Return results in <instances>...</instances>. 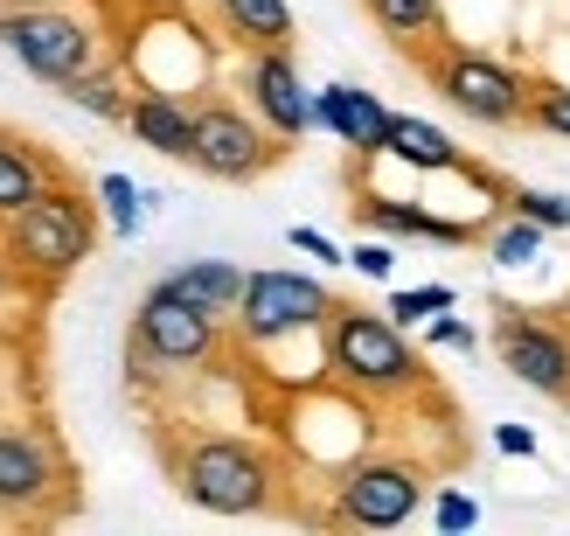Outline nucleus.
Masks as SVG:
<instances>
[{"instance_id": "24", "label": "nucleus", "mask_w": 570, "mask_h": 536, "mask_svg": "<svg viewBox=\"0 0 570 536\" xmlns=\"http://www.w3.org/2000/svg\"><path fill=\"white\" fill-rule=\"evenodd\" d=\"M460 300L452 286H411V293H390L383 300V314L396 321V328H417V321H432V314H445V306Z\"/></svg>"}, {"instance_id": "14", "label": "nucleus", "mask_w": 570, "mask_h": 536, "mask_svg": "<svg viewBox=\"0 0 570 536\" xmlns=\"http://www.w3.org/2000/svg\"><path fill=\"white\" fill-rule=\"evenodd\" d=\"M126 133L139 139V147H154L167 160H188L195 154V105L160 91V84H139L132 105H126Z\"/></svg>"}, {"instance_id": "8", "label": "nucleus", "mask_w": 570, "mask_h": 536, "mask_svg": "<svg viewBox=\"0 0 570 536\" xmlns=\"http://www.w3.org/2000/svg\"><path fill=\"white\" fill-rule=\"evenodd\" d=\"M334 314V293L321 286L313 272H250L244 279V300H237V334L250 349H278V342H293V334L306 328H327Z\"/></svg>"}, {"instance_id": "25", "label": "nucleus", "mask_w": 570, "mask_h": 536, "mask_svg": "<svg viewBox=\"0 0 570 536\" xmlns=\"http://www.w3.org/2000/svg\"><path fill=\"white\" fill-rule=\"evenodd\" d=\"M508 209L529 216V223H543V231H570V195H557V188H515Z\"/></svg>"}, {"instance_id": "22", "label": "nucleus", "mask_w": 570, "mask_h": 536, "mask_svg": "<svg viewBox=\"0 0 570 536\" xmlns=\"http://www.w3.org/2000/svg\"><path fill=\"white\" fill-rule=\"evenodd\" d=\"M160 203L154 188H139L132 175H98V209L119 237H139V223H147V209Z\"/></svg>"}, {"instance_id": "10", "label": "nucleus", "mask_w": 570, "mask_h": 536, "mask_svg": "<svg viewBox=\"0 0 570 536\" xmlns=\"http://www.w3.org/2000/svg\"><path fill=\"white\" fill-rule=\"evenodd\" d=\"M494 355L501 370L529 383L535 398H570V334L529 306H501L494 314Z\"/></svg>"}, {"instance_id": "11", "label": "nucleus", "mask_w": 570, "mask_h": 536, "mask_svg": "<svg viewBox=\"0 0 570 536\" xmlns=\"http://www.w3.org/2000/svg\"><path fill=\"white\" fill-rule=\"evenodd\" d=\"M244 105L258 111L285 147L321 126V119H313V91L299 84L293 49H244Z\"/></svg>"}, {"instance_id": "28", "label": "nucleus", "mask_w": 570, "mask_h": 536, "mask_svg": "<svg viewBox=\"0 0 570 536\" xmlns=\"http://www.w3.org/2000/svg\"><path fill=\"white\" fill-rule=\"evenodd\" d=\"M285 244H293V251H306L313 265H348V251H341L327 231H313V223H293V231H285Z\"/></svg>"}, {"instance_id": "21", "label": "nucleus", "mask_w": 570, "mask_h": 536, "mask_svg": "<svg viewBox=\"0 0 570 536\" xmlns=\"http://www.w3.org/2000/svg\"><path fill=\"white\" fill-rule=\"evenodd\" d=\"M56 91H63L77 111H91V119H111V126H126V105H132V91H126V77L111 70L105 56H98L91 70H77L70 84H56Z\"/></svg>"}, {"instance_id": "29", "label": "nucleus", "mask_w": 570, "mask_h": 536, "mask_svg": "<svg viewBox=\"0 0 570 536\" xmlns=\"http://www.w3.org/2000/svg\"><path fill=\"white\" fill-rule=\"evenodd\" d=\"M348 265H355L362 279H390V272H396V251H390V237H362V244L348 251Z\"/></svg>"}, {"instance_id": "6", "label": "nucleus", "mask_w": 570, "mask_h": 536, "mask_svg": "<svg viewBox=\"0 0 570 536\" xmlns=\"http://www.w3.org/2000/svg\"><path fill=\"white\" fill-rule=\"evenodd\" d=\"M132 362H160V370H203L223 349V314L195 306L188 293H175L167 279H154L147 300L132 306Z\"/></svg>"}, {"instance_id": "1", "label": "nucleus", "mask_w": 570, "mask_h": 536, "mask_svg": "<svg viewBox=\"0 0 570 536\" xmlns=\"http://www.w3.org/2000/svg\"><path fill=\"white\" fill-rule=\"evenodd\" d=\"M321 362L341 390H355L368 405H390V398H411L424 390V355L404 342V328L390 314H368V306L334 300V314L321 328Z\"/></svg>"}, {"instance_id": "13", "label": "nucleus", "mask_w": 570, "mask_h": 536, "mask_svg": "<svg viewBox=\"0 0 570 536\" xmlns=\"http://www.w3.org/2000/svg\"><path fill=\"white\" fill-rule=\"evenodd\" d=\"M313 119H321V133H334L341 147L362 154V160L390 154V119L396 111L376 91H362V84H327V91H313Z\"/></svg>"}, {"instance_id": "4", "label": "nucleus", "mask_w": 570, "mask_h": 536, "mask_svg": "<svg viewBox=\"0 0 570 536\" xmlns=\"http://www.w3.org/2000/svg\"><path fill=\"white\" fill-rule=\"evenodd\" d=\"M417 70L432 77V91H439L452 111H466L473 126H488V133L529 126L535 84H529L515 64H501V56H480V49H466V42L439 36L432 49H417Z\"/></svg>"}, {"instance_id": "31", "label": "nucleus", "mask_w": 570, "mask_h": 536, "mask_svg": "<svg viewBox=\"0 0 570 536\" xmlns=\"http://www.w3.org/2000/svg\"><path fill=\"white\" fill-rule=\"evenodd\" d=\"M494 446L508 460H535V432L529 426H494Z\"/></svg>"}, {"instance_id": "3", "label": "nucleus", "mask_w": 570, "mask_h": 536, "mask_svg": "<svg viewBox=\"0 0 570 536\" xmlns=\"http://www.w3.org/2000/svg\"><path fill=\"white\" fill-rule=\"evenodd\" d=\"M98 244V203L70 182H49L28 209L8 216V231H0V251L14 259V272L42 279V286H56V279H70L83 259H91Z\"/></svg>"}, {"instance_id": "26", "label": "nucleus", "mask_w": 570, "mask_h": 536, "mask_svg": "<svg viewBox=\"0 0 570 536\" xmlns=\"http://www.w3.org/2000/svg\"><path fill=\"white\" fill-rule=\"evenodd\" d=\"M529 126H543V133L570 139V84H535V98H529Z\"/></svg>"}, {"instance_id": "7", "label": "nucleus", "mask_w": 570, "mask_h": 536, "mask_svg": "<svg viewBox=\"0 0 570 536\" xmlns=\"http://www.w3.org/2000/svg\"><path fill=\"white\" fill-rule=\"evenodd\" d=\"M285 160V139L258 119V111H244L230 98H203L195 105V154L188 167L209 182H258L265 167Z\"/></svg>"}, {"instance_id": "16", "label": "nucleus", "mask_w": 570, "mask_h": 536, "mask_svg": "<svg viewBox=\"0 0 570 536\" xmlns=\"http://www.w3.org/2000/svg\"><path fill=\"white\" fill-rule=\"evenodd\" d=\"M209 14L237 49H293V8L285 0H209Z\"/></svg>"}, {"instance_id": "19", "label": "nucleus", "mask_w": 570, "mask_h": 536, "mask_svg": "<svg viewBox=\"0 0 570 536\" xmlns=\"http://www.w3.org/2000/svg\"><path fill=\"white\" fill-rule=\"evenodd\" d=\"M362 14L376 21L404 56L432 49V42L445 36V8H439V0H362Z\"/></svg>"}, {"instance_id": "9", "label": "nucleus", "mask_w": 570, "mask_h": 536, "mask_svg": "<svg viewBox=\"0 0 570 536\" xmlns=\"http://www.w3.org/2000/svg\"><path fill=\"white\" fill-rule=\"evenodd\" d=\"M424 509V467L411 460H355L334 481V523L348 529H396Z\"/></svg>"}, {"instance_id": "20", "label": "nucleus", "mask_w": 570, "mask_h": 536, "mask_svg": "<svg viewBox=\"0 0 570 536\" xmlns=\"http://www.w3.org/2000/svg\"><path fill=\"white\" fill-rule=\"evenodd\" d=\"M49 182H56V167L28 147V139H8V133H0V223H8L14 209H28Z\"/></svg>"}, {"instance_id": "15", "label": "nucleus", "mask_w": 570, "mask_h": 536, "mask_svg": "<svg viewBox=\"0 0 570 536\" xmlns=\"http://www.w3.org/2000/svg\"><path fill=\"white\" fill-rule=\"evenodd\" d=\"M355 223L362 231H376V237H432V244H480L473 223H452L439 209H424V203H396V195H376V188H362L355 195Z\"/></svg>"}, {"instance_id": "30", "label": "nucleus", "mask_w": 570, "mask_h": 536, "mask_svg": "<svg viewBox=\"0 0 570 536\" xmlns=\"http://www.w3.org/2000/svg\"><path fill=\"white\" fill-rule=\"evenodd\" d=\"M424 342H432V349H480V334L466 321H452V306H445V314L424 321Z\"/></svg>"}, {"instance_id": "2", "label": "nucleus", "mask_w": 570, "mask_h": 536, "mask_svg": "<svg viewBox=\"0 0 570 536\" xmlns=\"http://www.w3.org/2000/svg\"><path fill=\"white\" fill-rule=\"evenodd\" d=\"M167 474H175L181 501H195L203 516H265L278 501V460L237 432H195L167 460Z\"/></svg>"}, {"instance_id": "18", "label": "nucleus", "mask_w": 570, "mask_h": 536, "mask_svg": "<svg viewBox=\"0 0 570 536\" xmlns=\"http://www.w3.org/2000/svg\"><path fill=\"white\" fill-rule=\"evenodd\" d=\"M175 293H188L195 306H216L223 321L237 314V300H244V265H230V259H188V265H175V272H160Z\"/></svg>"}, {"instance_id": "17", "label": "nucleus", "mask_w": 570, "mask_h": 536, "mask_svg": "<svg viewBox=\"0 0 570 536\" xmlns=\"http://www.w3.org/2000/svg\"><path fill=\"white\" fill-rule=\"evenodd\" d=\"M390 154L404 167H424V175H466L460 139H452L445 126H432V119H411V111L390 119Z\"/></svg>"}, {"instance_id": "12", "label": "nucleus", "mask_w": 570, "mask_h": 536, "mask_svg": "<svg viewBox=\"0 0 570 536\" xmlns=\"http://www.w3.org/2000/svg\"><path fill=\"white\" fill-rule=\"evenodd\" d=\"M63 495V460L42 432L0 426V516H49Z\"/></svg>"}, {"instance_id": "5", "label": "nucleus", "mask_w": 570, "mask_h": 536, "mask_svg": "<svg viewBox=\"0 0 570 536\" xmlns=\"http://www.w3.org/2000/svg\"><path fill=\"white\" fill-rule=\"evenodd\" d=\"M0 49H8L28 77L70 84L77 70L98 64V28L70 8H56V0H14V8H0Z\"/></svg>"}, {"instance_id": "27", "label": "nucleus", "mask_w": 570, "mask_h": 536, "mask_svg": "<svg viewBox=\"0 0 570 536\" xmlns=\"http://www.w3.org/2000/svg\"><path fill=\"white\" fill-rule=\"evenodd\" d=\"M432 523H439L445 536H460V529H473V523H480V501H473V495H460V488H445V495L432 501Z\"/></svg>"}, {"instance_id": "23", "label": "nucleus", "mask_w": 570, "mask_h": 536, "mask_svg": "<svg viewBox=\"0 0 570 536\" xmlns=\"http://www.w3.org/2000/svg\"><path fill=\"white\" fill-rule=\"evenodd\" d=\"M543 223H529V216H515V223H501V231L488 237V259L494 265H535V259H543Z\"/></svg>"}]
</instances>
